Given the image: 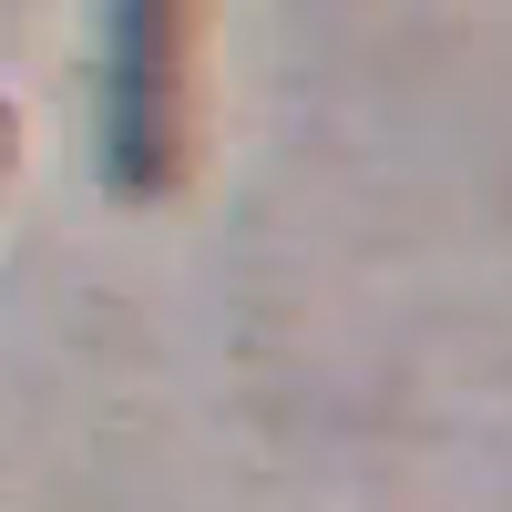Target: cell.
<instances>
[{
  "label": "cell",
  "instance_id": "6da1fadb",
  "mask_svg": "<svg viewBox=\"0 0 512 512\" xmlns=\"http://www.w3.org/2000/svg\"><path fill=\"white\" fill-rule=\"evenodd\" d=\"M11 144H21V123H11V103H0V175H11Z\"/></svg>",
  "mask_w": 512,
  "mask_h": 512
}]
</instances>
